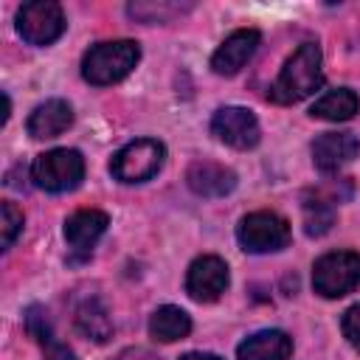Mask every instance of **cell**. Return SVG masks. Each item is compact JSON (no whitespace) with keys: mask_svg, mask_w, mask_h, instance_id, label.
<instances>
[{"mask_svg":"<svg viewBox=\"0 0 360 360\" xmlns=\"http://www.w3.org/2000/svg\"><path fill=\"white\" fill-rule=\"evenodd\" d=\"M323 84V68H321V48L315 42H301L292 56L284 62L281 73L276 76L270 87V98L276 104H295L307 96H312Z\"/></svg>","mask_w":360,"mask_h":360,"instance_id":"cell-1","label":"cell"},{"mask_svg":"<svg viewBox=\"0 0 360 360\" xmlns=\"http://www.w3.org/2000/svg\"><path fill=\"white\" fill-rule=\"evenodd\" d=\"M141 59V48L132 39H112V42H98L93 45L84 59H82V76L84 82L104 87V84H115L124 76L132 73V68Z\"/></svg>","mask_w":360,"mask_h":360,"instance_id":"cell-2","label":"cell"},{"mask_svg":"<svg viewBox=\"0 0 360 360\" xmlns=\"http://www.w3.org/2000/svg\"><path fill=\"white\" fill-rule=\"evenodd\" d=\"M82 177H84V158L76 149H51V152H42L31 163L34 186L51 194L76 188Z\"/></svg>","mask_w":360,"mask_h":360,"instance_id":"cell-3","label":"cell"},{"mask_svg":"<svg viewBox=\"0 0 360 360\" xmlns=\"http://www.w3.org/2000/svg\"><path fill=\"white\" fill-rule=\"evenodd\" d=\"M360 284V253L332 250L312 264V287L323 298H340Z\"/></svg>","mask_w":360,"mask_h":360,"instance_id":"cell-4","label":"cell"},{"mask_svg":"<svg viewBox=\"0 0 360 360\" xmlns=\"http://www.w3.org/2000/svg\"><path fill=\"white\" fill-rule=\"evenodd\" d=\"M166 160V146L155 138H138L118 149L110 160V172L121 183H143L152 180Z\"/></svg>","mask_w":360,"mask_h":360,"instance_id":"cell-5","label":"cell"},{"mask_svg":"<svg viewBox=\"0 0 360 360\" xmlns=\"http://www.w3.org/2000/svg\"><path fill=\"white\" fill-rule=\"evenodd\" d=\"M236 239L248 253H273L290 245V222L273 211H253L242 217Z\"/></svg>","mask_w":360,"mask_h":360,"instance_id":"cell-6","label":"cell"},{"mask_svg":"<svg viewBox=\"0 0 360 360\" xmlns=\"http://www.w3.org/2000/svg\"><path fill=\"white\" fill-rule=\"evenodd\" d=\"M17 31L28 45H51L65 31L62 6L53 0H31L17 11Z\"/></svg>","mask_w":360,"mask_h":360,"instance_id":"cell-7","label":"cell"},{"mask_svg":"<svg viewBox=\"0 0 360 360\" xmlns=\"http://www.w3.org/2000/svg\"><path fill=\"white\" fill-rule=\"evenodd\" d=\"M211 132L233 149H253L262 135L256 115L245 107H219L211 118Z\"/></svg>","mask_w":360,"mask_h":360,"instance_id":"cell-8","label":"cell"},{"mask_svg":"<svg viewBox=\"0 0 360 360\" xmlns=\"http://www.w3.org/2000/svg\"><path fill=\"white\" fill-rule=\"evenodd\" d=\"M228 290V264L219 256H200L191 262L188 273H186V292L200 301H217L222 292Z\"/></svg>","mask_w":360,"mask_h":360,"instance_id":"cell-9","label":"cell"},{"mask_svg":"<svg viewBox=\"0 0 360 360\" xmlns=\"http://www.w3.org/2000/svg\"><path fill=\"white\" fill-rule=\"evenodd\" d=\"M259 42H262V34H259L256 28H239V31H233V34L225 37V42L214 51V56H211V70L219 73V76H233V73H239V70L250 62V56L256 53Z\"/></svg>","mask_w":360,"mask_h":360,"instance_id":"cell-10","label":"cell"},{"mask_svg":"<svg viewBox=\"0 0 360 360\" xmlns=\"http://www.w3.org/2000/svg\"><path fill=\"white\" fill-rule=\"evenodd\" d=\"M110 217L98 208H82L76 214L68 217L65 222V239L70 245V250L76 253V259H87L93 245L98 242V236L107 231Z\"/></svg>","mask_w":360,"mask_h":360,"instance_id":"cell-11","label":"cell"},{"mask_svg":"<svg viewBox=\"0 0 360 360\" xmlns=\"http://www.w3.org/2000/svg\"><path fill=\"white\" fill-rule=\"evenodd\" d=\"M360 152V141L352 132H323L312 143V163L321 172H338Z\"/></svg>","mask_w":360,"mask_h":360,"instance_id":"cell-12","label":"cell"},{"mask_svg":"<svg viewBox=\"0 0 360 360\" xmlns=\"http://www.w3.org/2000/svg\"><path fill=\"white\" fill-rule=\"evenodd\" d=\"M186 183L200 197H225L236 186V174L214 160H197L186 172Z\"/></svg>","mask_w":360,"mask_h":360,"instance_id":"cell-13","label":"cell"},{"mask_svg":"<svg viewBox=\"0 0 360 360\" xmlns=\"http://www.w3.org/2000/svg\"><path fill=\"white\" fill-rule=\"evenodd\" d=\"M292 354V338L281 329H262L236 346L239 360H287Z\"/></svg>","mask_w":360,"mask_h":360,"instance_id":"cell-14","label":"cell"},{"mask_svg":"<svg viewBox=\"0 0 360 360\" xmlns=\"http://www.w3.org/2000/svg\"><path fill=\"white\" fill-rule=\"evenodd\" d=\"M73 124V110L68 101L62 98H48L45 104H39L31 115H28V135L37 138V141H45V138H56L62 135L68 127Z\"/></svg>","mask_w":360,"mask_h":360,"instance_id":"cell-15","label":"cell"},{"mask_svg":"<svg viewBox=\"0 0 360 360\" xmlns=\"http://www.w3.org/2000/svg\"><path fill=\"white\" fill-rule=\"evenodd\" d=\"M25 332L39 343L45 360H76L73 349L68 343H62L53 329H51V321H48V312L39 307V304H31L25 309Z\"/></svg>","mask_w":360,"mask_h":360,"instance_id":"cell-16","label":"cell"},{"mask_svg":"<svg viewBox=\"0 0 360 360\" xmlns=\"http://www.w3.org/2000/svg\"><path fill=\"white\" fill-rule=\"evenodd\" d=\"M191 332V318L188 312H183L180 307H158L149 318V335L160 343H174V340H183L186 335Z\"/></svg>","mask_w":360,"mask_h":360,"instance_id":"cell-17","label":"cell"},{"mask_svg":"<svg viewBox=\"0 0 360 360\" xmlns=\"http://www.w3.org/2000/svg\"><path fill=\"white\" fill-rule=\"evenodd\" d=\"M357 110H360L357 93L349 90V87H338V90L323 93L309 107V115L312 118H323V121H349V118H354Z\"/></svg>","mask_w":360,"mask_h":360,"instance_id":"cell-18","label":"cell"},{"mask_svg":"<svg viewBox=\"0 0 360 360\" xmlns=\"http://www.w3.org/2000/svg\"><path fill=\"white\" fill-rule=\"evenodd\" d=\"M76 329L84 338L96 340V343H107L110 340L112 321H110V315H107V309H104V304L98 298H87V301L79 304V309H76Z\"/></svg>","mask_w":360,"mask_h":360,"instance_id":"cell-19","label":"cell"},{"mask_svg":"<svg viewBox=\"0 0 360 360\" xmlns=\"http://www.w3.org/2000/svg\"><path fill=\"white\" fill-rule=\"evenodd\" d=\"M335 197H323L321 191H312L304 197V231L309 236H321L335 222Z\"/></svg>","mask_w":360,"mask_h":360,"instance_id":"cell-20","label":"cell"},{"mask_svg":"<svg viewBox=\"0 0 360 360\" xmlns=\"http://www.w3.org/2000/svg\"><path fill=\"white\" fill-rule=\"evenodd\" d=\"M186 11H191V3H129L127 6L129 17H135L141 22H149V25L169 22L180 14H186Z\"/></svg>","mask_w":360,"mask_h":360,"instance_id":"cell-21","label":"cell"},{"mask_svg":"<svg viewBox=\"0 0 360 360\" xmlns=\"http://www.w3.org/2000/svg\"><path fill=\"white\" fill-rule=\"evenodd\" d=\"M22 222H25L22 211L14 202H3V248H11L14 245L17 233L22 231Z\"/></svg>","mask_w":360,"mask_h":360,"instance_id":"cell-22","label":"cell"},{"mask_svg":"<svg viewBox=\"0 0 360 360\" xmlns=\"http://www.w3.org/2000/svg\"><path fill=\"white\" fill-rule=\"evenodd\" d=\"M340 329H343V335H346V340L360 352V304H354V307H349L346 312H343V321H340Z\"/></svg>","mask_w":360,"mask_h":360,"instance_id":"cell-23","label":"cell"},{"mask_svg":"<svg viewBox=\"0 0 360 360\" xmlns=\"http://www.w3.org/2000/svg\"><path fill=\"white\" fill-rule=\"evenodd\" d=\"M115 360H160V357H155V354H149V352H143V349H127V352H121Z\"/></svg>","mask_w":360,"mask_h":360,"instance_id":"cell-24","label":"cell"},{"mask_svg":"<svg viewBox=\"0 0 360 360\" xmlns=\"http://www.w3.org/2000/svg\"><path fill=\"white\" fill-rule=\"evenodd\" d=\"M180 360H222L217 354H208V352H186Z\"/></svg>","mask_w":360,"mask_h":360,"instance_id":"cell-25","label":"cell"}]
</instances>
